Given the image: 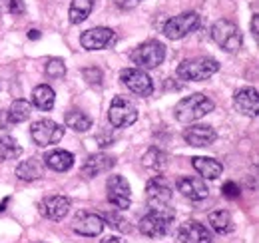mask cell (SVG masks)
Wrapping results in <instances>:
<instances>
[{"label": "cell", "instance_id": "1", "mask_svg": "<svg viewBox=\"0 0 259 243\" xmlns=\"http://www.w3.org/2000/svg\"><path fill=\"white\" fill-rule=\"evenodd\" d=\"M215 104L203 96V94H192V96H186L184 100H180L174 108V116L176 120L182 122V124H190V122L201 120L203 116H207L209 112H213Z\"/></svg>", "mask_w": 259, "mask_h": 243}, {"label": "cell", "instance_id": "2", "mask_svg": "<svg viewBox=\"0 0 259 243\" xmlns=\"http://www.w3.org/2000/svg\"><path fill=\"white\" fill-rule=\"evenodd\" d=\"M171 185L163 176H154L146 183V204L150 212H174L169 208L171 201Z\"/></svg>", "mask_w": 259, "mask_h": 243}, {"label": "cell", "instance_id": "3", "mask_svg": "<svg viewBox=\"0 0 259 243\" xmlns=\"http://www.w3.org/2000/svg\"><path fill=\"white\" fill-rule=\"evenodd\" d=\"M218 70H220V64L213 58H190L182 62L176 72L182 80L201 82V80H209L213 74H218Z\"/></svg>", "mask_w": 259, "mask_h": 243}, {"label": "cell", "instance_id": "4", "mask_svg": "<svg viewBox=\"0 0 259 243\" xmlns=\"http://www.w3.org/2000/svg\"><path fill=\"white\" fill-rule=\"evenodd\" d=\"M211 38H213V42H215L224 52H229V54H235V52L241 48V42H243L239 28H237L233 22L226 20V18L218 20V22L211 26Z\"/></svg>", "mask_w": 259, "mask_h": 243}, {"label": "cell", "instance_id": "5", "mask_svg": "<svg viewBox=\"0 0 259 243\" xmlns=\"http://www.w3.org/2000/svg\"><path fill=\"white\" fill-rule=\"evenodd\" d=\"M132 62L136 64V68H158L165 58V46L158 40H148L144 44H140L134 52H132Z\"/></svg>", "mask_w": 259, "mask_h": 243}, {"label": "cell", "instance_id": "6", "mask_svg": "<svg viewBox=\"0 0 259 243\" xmlns=\"http://www.w3.org/2000/svg\"><path fill=\"white\" fill-rule=\"evenodd\" d=\"M174 221V212H150L138 223V231L146 237H163L169 233Z\"/></svg>", "mask_w": 259, "mask_h": 243}, {"label": "cell", "instance_id": "7", "mask_svg": "<svg viewBox=\"0 0 259 243\" xmlns=\"http://www.w3.org/2000/svg\"><path fill=\"white\" fill-rule=\"evenodd\" d=\"M199 24H201V16L197 12H182L178 16H171L163 24V34L169 40H182L184 36L197 30Z\"/></svg>", "mask_w": 259, "mask_h": 243}, {"label": "cell", "instance_id": "8", "mask_svg": "<svg viewBox=\"0 0 259 243\" xmlns=\"http://www.w3.org/2000/svg\"><path fill=\"white\" fill-rule=\"evenodd\" d=\"M30 136H32L34 144L40 146V148H46V146H54L58 144L62 138H64V128L54 120H38L32 124L30 128Z\"/></svg>", "mask_w": 259, "mask_h": 243}, {"label": "cell", "instance_id": "9", "mask_svg": "<svg viewBox=\"0 0 259 243\" xmlns=\"http://www.w3.org/2000/svg\"><path fill=\"white\" fill-rule=\"evenodd\" d=\"M106 197H108V204L114 206L116 210L120 212L128 210L132 204V189H130L128 180L124 176H110L106 182Z\"/></svg>", "mask_w": 259, "mask_h": 243}, {"label": "cell", "instance_id": "10", "mask_svg": "<svg viewBox=\"0 0 259 243\" xmlns=\"http://www.w3.org/2000/svg\"><path fill=\"white\" fill-rule=\"evenodd\" d=\"M138 120V108L122 96H116L108 110V122L114 128H130Z\"/></svg>", "mask_w": 259, "mask_h": 243}, {"label": "cell", "instance_id": "11", "mask_svg": "<svg viewBox=\"0 0 259 243\" xmlns=\"http://www.w3.org/2000/svg\"><path fill=\"white\" fill-rule=\"evenodd\" d=\"M120 80L136 96L148 98V96L154 94V82H152V78L142 68H124L122 74H120Z\"/></svg>", "mask_w": 259, "mask_h": 243}, {"label": "cell", "instance_id": "12", "mask_svg": "<svg viewBox=\"0 0 259 243\" xmlns=\"http://www.w3.org/2000/svg\"><path fill=\"white\" fill-rule=\"evenodd\" d=\"M104 227H106L104 217L90 212H78L74 215V221H72V229L84 237H96L104 231Z\"/></svg>", "mask_w": 259, "mask_h": 243}, {"label": "cell", "instance_id": "13", "mask_svg": "<svg viewBox=\"0 0 259 243\" xmlns=\"http://www.w3.org/2000/svg\"><path fill=\"white\" fill-rule=\"evenodd\" d=\"M114 42H116V32L106 26L90 28V30L82 32L80 36V44L86 50H104V48H110Z\"/></svg>", "mask_w": 259, "mask_h": 243}, {"label": "cell", "instance_id": "14", "mask_svg": "<svg viewBox=\"0 0 259 243\" xmlns=\"http://www.w3.org/2000/svg\"><path fill=\"white\" fill-rule=\"evenodd\" d=\"M184 140L194 148H207L218 140V132L207 124H195L184 130Z\"/></svg>", "mask_w": 259, "mask_h": 243}, {"label": "cell", "instance_id": "15", "mask_svg": "<svg viewBox=\"0 0 259 243\" xmlns=\"http://www.w3.org/2000/svg\"><path fill=\"white\" fill-rule=\"evenodd\" d=\"M116 166V159L112 155H106V153H92L86 157V161L82 164V176L86 180H92L104 172H110L112 168Z\"/></svg>", "mask_w": 259, "mask_h": 243}, {"label": "cell", "instance_id": "16", "mask_svg": "<svg viewBox=\"0 0 259 243\" xmlns=\"http://www.w3.org/2000/svg\"><path fill=\"white\" fill-rule=\"evenodd\" d=\"M70 199L64 197V195H52V197H46V199H42V204H40V213L46 217V219H50V221H60V219H64L68 212H70Z\"/></svg>", "mask_w": 259, "mask_h": 243}, {"label": "cell", "instance_id": "17", "mask_svg": "<svg viewBox=\"0 0 259 243\" xmlns=\"http://www.w3.org/2000/svg\"><path fill=\"white\" fill-rule=\"evenodd\" d=\"M233 106L239 114L243 116H251L255 118L259 110V96L255 88H241V90L235 92L233 96Z\"/></svg>", "mask_w": 259, "mask_h": 243}, {"label": "cell", "instance_id": "18", "mask_svg": "<svg viewBox=\"0 0 259 243\" xmlns=\"http://www.w3.org/2000/svg\"><path fill=\"white\" fill-rule=\"evenodd\" d=\"M176 185H178V191H182V195L190 201H201L209 193L207 185L201 178H180Z\"/></svg>", "mask_w": 259, "mask_h": 243}, {"label": "cell", "instance_id": "19", "mask_svg": "<svg viewBox=\"0 0 259 243\" xmlns=\"http://www.w3.org/2000/svg\"><path fill=\"white\" fill-rule=\"evenodd\" d=\"M178 237L182 243H211V233L207 231L205 225L197 221H186L180 227Z\"/></svg>", "mask_w": 259, "mask_h": 243}, {"label": "cell", "instance_id": "20", "mask_svg": "<svg viewBox=\"0 0 259 243\" xmlns=\"http://www.w3.org/2000/svg\"><path fill=\"white\" fill-rule=\"evenodd\" d=\"M44 172H46V166L40 157H28V159L20 161L16 168V176L22 182H36L44 176Z\"/></svg>", "mask_w": 259, "mask_h": 243}, {"label": "cell", "instance_id": "21", "mask_svg": "<svg viewBox=\"0 0 259 243\" xmlns=\"http://www.w3.org/2000/svg\"><path fill=\"white\" fill-rule=\"evenodd\" d=\"M192 166H194V170L203 180H218L224 174L222 161H218L213 157H201V155H197V157L192 159Z\"/></svg>", "mask_w": 259, "mask_h": 243}, {"label": "cell", "instance_id": "22", "mask_svg": "<svg viewBox=\"0 0 259 243\" xmlns=\"http://www.w3.org/2000/svg\"><path fill=\"white\" fill-rule=\"evenodd\" d=\"M44 166L50 168L52 172L62 174V172H68L74 166V155L70 152H66V150H54V152H50L44 157Z\"/></svg>", "mask_w": 259, "mask_h": 243}, {"label": "cell", "instance_id": "23", "mask_svg": "<svg viewBox=\"0 0 259 243\" xmlns=\"http://www.w3.org/2000/svg\"><path fill=\"white\" fill-rule=\"evenodd\" d=\"M54 102H56V94L48 84H40L32 90V104L38 110L50 112L54 108Z\"/></svg>", "mask_w": 259, "mask_h": 243}, {"label": "cell", "instance_id": "24", "mask_svg": "<svg viewBox=\"0 0 259 243\" xmlns=\"http://www.w3.org/2000/svg\"><path fill=\"white\" fill-rule=\"evenodd\" d=\"M209 225L215 233L220 235H227L233 231V219H231V213L227 210H218V212H211L209 213Z\"/></svg>", "mask_w": 259, "mask_h": 243}, {"label": "cell", "instance_id": "25", "mask_svg": "<svg viewBox=\"0 0 259 243\" xmlns=\"http://www.w3.org/2000/svg\"><path fill=\"white\" fill-rule=\"evenodd\" d=\"M94 4H96V0H72L70 12H68L70 22L72 24H82L90 16V12L94 10Z\"/></svg>", "mask_w": 259, "mask_h": 243}, {"label": "cell", "instance_id": "26", "mask_svg": "<svg viewBox=\"0 0 259 243\" xmlns=\"http://www.w3.org/2000/svg\"><path fill=\"white\" fill-rule=\"evenodd\" d=\"M64 122H66V128H70V130H74V132H88L90 128H92V118L88 116V114H84L82 110H68L64 116Z\"/></svg>", "mask_w": 259, "mask_h": 243}, {"label": "cell", "instance_id": "27", "mask_svg": "<svg viewBox=\"0 0 259 243\" xmlns=\"http://www.w3.org/2000/svg\"><path fill=\"white\" fill-rule=\"evenodd\" d=\"M165 164H167V153L162 152L160 148H150L148 152L144 153V157H142V166L146 170L160 172V170L165 168Z\"/></svg>", "mask_w": 259, "mask_h": 243}, {"label": "cell", "instance_id": "28", "mask_svg": "<svg viewBox=\"0 0 259 243\" xmlns=\"http://www.w3.org/2000/svg\"><path fill=\"white\" fill-rule=\"evenodd\" d=\"M20 155H22V148L12 136H0V161L16 159Z\"/></svg>", "mask_w": 259, "mask_h": 243}, {"label": "cell", "instance_id": "29", "mask_svg": "<svg viewBox=\"0 0 259 243\" xmlns=\"http://www.w3.org/2000/svg\"><path fill=\"white\" fill-rule=\"evenodd\" d=\"M6 112H8L12 124H22V122H26L30 118L32 108H30V102H26V100L20 98V100H14L10 104V110H6Z\"/></svg>", "mask_w": 259, "mask_h": 243}, {"label": "cell", "instance_id": "30", "mask_svg": "<svg viewBox=\"0 0 259 243\" xmlns=\"http://www.w3.org/2000/svg\"><path fill=\"white\" fill-rule=\"evenodd\" d=\"M46 76L48 78H56V80H60V78H64L66 76V64L64 60H60V58H50V60L46 62Z\"/></svg>", "mask_w": 259, "mask_h": 243}, {"label": "cell", "instance_id": "31", "mask_svg": "<svg viewBox=\"0 0 259 243\" xmlns=\"http://www.w3.org/2000/svg\"><path fill=\"white\" fill-rule=\"evenodd\" d=\"M82 76H84V80L90 84V86H102V80H104V74H102V70L100 68H84L82 70Z\"/></svg>", "mask_w": 259, "mask_h": 243}, {"label": "cell", "instance_id": "32", "mask_svg": "<svg viewBox=\"0 0 259 243\" xmlns=\"http://www.w3.org/2000/svg\"><path fill=\"white\" fill-rule=\"evenodd\" d=\"M104 221H110V225H112L114 229H118V231H130V227L126 225L128 221H126L124 217H120L118 213H106Z\"/></svg>", "mask_w": 259, "mask_h": 243}, {"label": "cell", "instance_id": "33", "mask_svg": "<svg viewBox=\"0 0 259 243\" xmlns=\"http://www.w3.org/2000/svg\"><path fill=\"white\" fill-rule=\"evenodd\" d=\"M2 2H4L6 10H8L10 14H14V16H20V14H24V10H26V6H24L22 0H2Z\"/></svg>", "mask_w": 259, "mask_h": 243}, {"label": "cell", "instance_id": "34", "mask_svg": "<svg viewBox=\"0 0 259 243\" xmlns=\"http://www.w3.org/2000/svg\"><path fill=\"white\" fill-rule=\"evenodd\" d=\"M222 191H224V195H226V197H229V199H233V197H239V193H241L239 185H237V183H233V182H226V183H224Z\"/></svg>", "mask_w": 259, "mask_h": 243}, {"label": "cell", "instance_id": "35", "mask_svg": "<svg viewBox=\"0 0 259 243\" xmlns=\"http://www.w3.org/2000/svg\"><path fill=\"white\" fill-rule=\"evenodd\" d=\"M140 2H142V0H114V4H116L118 8H124V10H132V8H136Z\"/></svg>", "mask_w": 259, "mask_h": 243}, {"label": "cell", "instance_id": "36", "mask_svg": "<svg viewBox=\"0 0 259 243\" xmlns=\"http://www.w3.org/2000/svg\"><path fill=\"white\" fill-rule=\"evenodd\" d=\"M10 126H12V120H10L8 112L6 110H0V130H8Z\"/></svg>", "mask_w": 259, "mask_h": 243}, {"label": "cell", "instance_id": "37", "mask_svg": "<svg viewBox=\"0 0 259 243\" xmlns=\"http://www.w3.org/2000/svg\"><path fill=\"white\" fill-rule=\"evenodd\" d=\"M251 34H253V38L257 40V36H259V16L257 14L251 18Z\"/></svg>", "mask_w": 259, "mask_h": 243}, {"label": "cell", "instance_id": "38", "mask_svg": "<svg viewBox=\"0 0 259 243\" xmlns=\"http://www.w3.org/2000/svg\"><path fill=\"white\" fill-rule=\"evenodd\" d=\"M100 243H128V241L122 239V237H106V239H102Z\"/></svg>", "mask_w": 259, "mask_h": 243}, {"label": "cell", "instance_id": "39", "mask_svg": "<svg viewBox=\"0 0 259 243\" xmlns=\"http://www.w3.org/2000/svg\"><path fill=\"white\" fill-rule=\"evenodd\" d=\"M28 38H30V40H38V38H40V32L30 30V32H28Z\"/></svg>", "mask_w": 259, "mask_h": 243}]
</instances>
